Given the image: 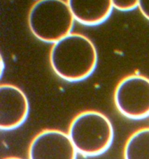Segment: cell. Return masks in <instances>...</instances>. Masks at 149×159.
Returning a JSON list of instances; mask_svg holds the SVG:
<instances>
[{
    "mask_svg": "<svg viewBox=\"0 0 149 159\" xmlns=\"http://www.w3.org/2000/svg\"><path fill=\"white\" fill-rule=\"evenodd\" d=\"M97 49L93 42L80 33H70L54 43L50 62L56 75L68 82L88 78L97 64Z\"/></svg>",
    "mask_w": 149,
    "mask_h": 159,
    "instance_id": "cell-1",
    "label": "cell"
},
{
    "mask_svg": "<svg viewBox=\"0 0 149 159\" xmlns=\"http://www.w3.org/2000/svg\"><path fill=\"white\" fill-rule=\"evenodd\" d=\"M114 134L111 122L104 114L86 110L74 118L68 134L78 153L85 156H96L110 147Z\"/></svg>",
    "mask_w": 149,
    "mask_h": 159,
    "instance_id": "cell-2",
    "label": "cell"
},
{
    "mask_svg": "<svg viewBox=\"0 0 149 159\" xmlns=\"http://www.w3.org/2000/svg\"><path fill=\"white\" fill-rule=\"evenodd\" d=\"M74 20L64 0H37L28 14L31 32L44 42L54 43L68 35Z\"/></svg>",
    "mask_w": 149,
    "mask_h": 159,
    "instance_id": "cell-3",
    "label": "cell"
},
{
    "mask_svg": "<svg viewBox=\"0 0 149 159\" xmlns=\"http://www.w3.org/2000/svg\"><path fill=\"white\" fill-rule=\"evenodd\" d=\"M116 109L124 116L139 120L149 116V78L128 75L117 84L114 94Z\"/></svg>",
    "mask_w": 149,
    "mask_h": 159,
    "instance_id": "cell-4",
    "label": "cell"
},
{
    "mask_svg": "<svg viewBox=\"0 0 149 159\" xmlns=\"http://www.w3.org/2000/svg\"><path fill=\"white\" fill-rule=\"evenodd\" d=\"M77 153L68 134L55 129L37 134L28 149L29 159H76Z\"/></svg>",
    "mask_w": 149,
    "mask_h": 159,
    "instance_id": "cell-5",
    "label": "cell"
},
{
    "mask_svg": "<svg viewBox=\"0 0 149 159\" xmlns=\"http://www.w3.org/2000/svg\"><path fill=\"white\" fill-rule=\"evenodd\" d=\"M29 111V103L26 94L14 84L0 86V128L12 130L26 121Z\"/></svg>",
    "mask_w": 149,
    "mask_h": 159,
    "instance_id": "cell-6",
    "label": "cell"
},
{
    "mask_svg": "<svg viewBox=\"0 0 149 159\" xmlns=\"http://www.w3.org/2000/svg\"><path fill=\"white\" fill-rule=\"evenodd\" d=\"M74 20L87 26L102 24L114 7L112 0H67Z\"/></svg>",
    "mask_w": 149,
    "mask_h": 159,
    "instance_id": "cell-7",
    "label": "cell"
},
{
    "mask_svg": "<svg viewBox=\"0 0 149 159\" xmlns=\"http://www.w3.org/2000/svg\"><path fill=\"white\" fill-rule=\"evenodd\" d=\"M124 159H149V128L135 131L126 142Z\"/></svg>",
    "mask_w": 149,
    "mask_h": 159,
    "instance_id": "cell-8",
    "label": "cell"
},
{
    "mask_svg": "<svg viewBox=\"0 0 149 159\" xmlns=\"http://www.w3.org/2000/svg\"><path fill=\"white\" fill-rule=\"evenodd\" d=\"M114 8L122 11L135 9L138 6V0H112Z\"/></svg>",
    "mask_w": 149,
    "mask_h": 159,
    "instance_id": "cell-9",
    "label": "cell"
},
{
    "mask_svg": "<svg viewBox=\"0 0 149 159\" xmlns=\"http://www.w3.org/2000/svg\"><path fill=\"white\" fill-rule=\"evenodd\" d=\"M137 7L144 18L149 20V0H138Z\"/></svg>",
    "mask_w": 149,
    "mask_h": 159,
    "instance_id": "cell-10",
    "label": "cell"
},
{
    "mask_svg": "<svg viewBox=\"0 0 149 159\" xmlns=\"http://www.w3.org/2000/svg\"><path fill=\"white\" fill-rule=\"evenodd\" d=\"M5 68V65L4 64L3 62V59L2 56L1 57V76H2L3 74V71Z\"/></svg>",
    "mask_w": 149,
    "mask_h": 159,
    "instance_id": "cell-11",
    "label": "cell"
},
{
    "mask_svg": "<svg viewBox=\"0 0 149 159\" xmlns=\"http://www.w3.org/2000/svg\"><path fill=\"white\" fill-rule=\"evenodd\" d=\"M4 159H22L21 158H19L18 157H15V156H11V157H5Z\"/></svg>",
    "mask_w": 149,
    "mask_h": 159,
    "instance_id": "cell-12",
    "label": "cell"
}]
</instances>
